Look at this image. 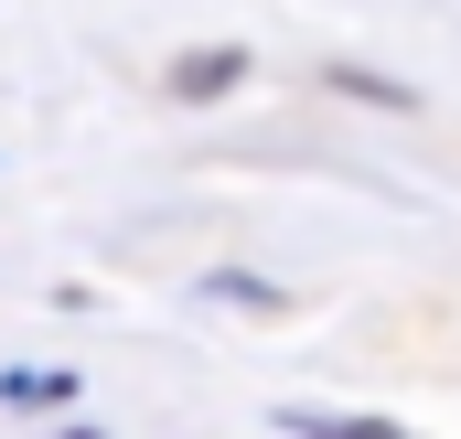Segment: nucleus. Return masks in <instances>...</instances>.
Masks as SVG:
<instances>
[{"label": "nucleus", "mask_w": 461, "mask_h": 439, "mask_svg": "<svg viewBox=\"0 0 461 439\" xmlns=\"http://www.w3.org/2000/svg\"><path fill=\"white\" fill-rule=\"evenodd\" d=\"M0 397H11V408H65V397H76V375H32V364H11V375H0Z\"/></svg>", "instance_id": "3"}, {"label": "nucleus", "mask_w": 461, "mask_h": 439, "mask_svg": "<svg viewBox=\"0 0 461 439\" xmlns=\"http://www.w3.org/2000/svg\"><path fill=\"white\" fill-rule=\"evenodd\" d=\"M279 429H301V439H419V429H397V418H333V408H290Z\"/></svg>", "instance_id": "2"}, {"label": "nucleus", "mask_w": 461, "mask_h": 439, "mask_svg": "<svg viewBox=\"0 0 461 439\" xmlns=\"http://www.w3.org/2000/svg\"><path fill=\"white\" fill-rule=\"evenodd\" d=\"M236 76H247V54H236V43H194V54H172V76H161V86H172V97H226Z\"/></svg>", "instance_id": "1"}]
</instances>
